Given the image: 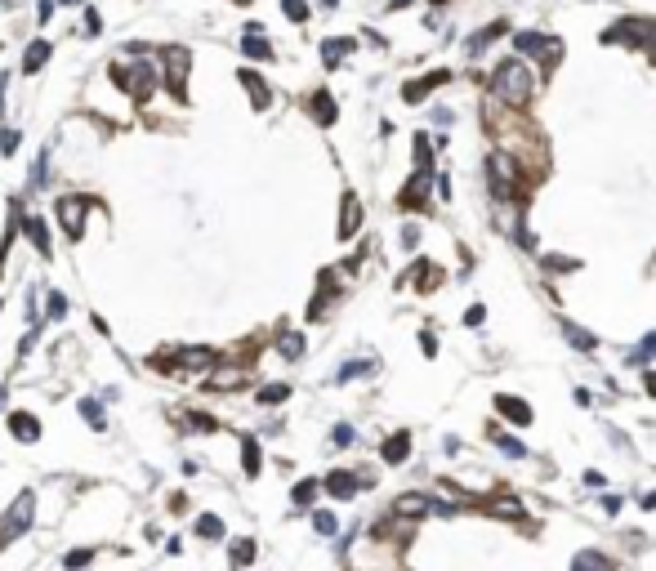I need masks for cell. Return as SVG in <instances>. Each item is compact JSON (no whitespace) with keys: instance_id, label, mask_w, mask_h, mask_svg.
<instances>
[{"instance_id":"1","label":"cell","mask_w":656,"mask_h":571,"mask_svg":"<svg viewBox=\"0 0 656 571\" xmlns=\"http://www.w3.org/2000/svg\"><path fill=\"white\" fill-rule=\"evenodd\" d=\"M491 90L500 94L505 103L522 107V103H527V94H531V67L522 63V58H505V63L496 67V76H491Z\"/></svg>"},{"instance_id":"2","label":"cell","mask_w":656,"mask_h":571,"mask_svg":"<svg viewBox=\"0 0 656 571\" xmlns=\"http://www.w3.org/2000/svg\"><path fill=\"white\" fill-rule=\"evenodd\" d=\"M32 518H36V491H18V500L5 509V518H0V540L9 544V540L27 536Z\"/></svg>"},{"instance_id":"3","label":"cell","mask_w":656,"mask_h":571,"mask_svg":"<svg viewBox=\"0 0 656 571\" xmlns=\"http://www.w3.org/2000/svg\"><path fill=\"white\" fill-rule=\"evenodd\" d=\"M112 81L121 85V90H130L139 103H148L152 90H156V67L152 63H143V67H112Z\"/></svg>"},{"instance_id":"4","label":"cell","mask_w":656,"mask_h":571,"mask_svg":"<svg viewBox=\"0 0 656 571\" xmlns=\"http://www.w3.org/2000/svg\"><path fill=\"white\" fill-rule=\"evenodd\" d=\"M188 67H192V54L184 45H165V81L179 103H188Z\"/></svg>"},{"instance_id":"5","label":"cell","mask_w":656,"mask_h":571,"mask_svg":"<svg viewBox=\"0 0 656 571\" xmlns=\"http://www.w3.org/2000/svg\"><path fill=\"white\" fill-rule=\"evenodd\" d=\"M514 50H518V58L531 54V58H545V67H554L558 58H563V41L540 36V32H518V36H514Z\"/></svg>"},{"instance_id":"6","label":"cell","mask_w":656,"mask_h":571,"mask_svg":"<svg viewBox=\"0 0 656 571\" xmlns=\"http://www.w3.org/2000/svg\"><path fill=\"white\" fill-rule=\"evenodd\" d=\"M58 223H63V233L71 237V241H81L85 237V201L81 197H58Z\"/></svg>"},{"instance_id":"7","label":"cell","mask_w":656,"mask_h":571,"mask_svg":"<svg viewBox=\"0 0 656 571\" xmlns=\"http://www.w3.org/2000/svg\"><path fill=\"white\" fill-rule=\"evenodd\" d=\"M487 170H491L496 197H514V188H518V184H514V179H518V174H514V161H509L505 152H491V156H487Z\"/></svg>"},{"instance_id":"8","label":"cell","mask_w":656,"mask_h":571,"mask_svg":"<svg viewBox=\"0 0 656 571\" xmlns=\"http://www.w3.org/2000/svg\"><path fill=\"white\" fill-rule=\"evenodd\" d=\"M446 81H451V71L437 67V71H429V76H420V81H406V85H402V99H406V103H420V99H429L437 85H446Z\"/></svg>"},{"instance_id":"9","label":"cell","mask_w":656,"mask_h":571,"mask_svg":"<svg viewBox=\"0 0 656 571\" xmlns=\"http://www.w3.org/2000/svg\"><path fill=\"white\" fill-rule=\"evenodd\" d=\"M214 362H219V353L214 348H201V344H192V348L179 353V366H188V371H205V366H214Z\"/></svg>"},{"instance_id":"10","label":"cell","mask_w":656,"mask_h":571,"mask_svg":"<svg viewBox=\"0 0 656 571\" xmlns=\"http://www.w3.org/2000/svg\"><path fill=\"white\" fill-rule=\"evenodd\" d=\"M429 179H433L429 170H416V174H411V184L402 188V197H397V201H402L406 210H411V205H420V201H424V192H429Z\"/></svg>"},{"instance_id":"11","label":"cell","mask_w":656,"mask_h":571,"mask_svg":"<svg viewBox=\"0 0 656 571\" xmlns=\"http://www.w3.org/2000/svg\"><path fill=\"white\" fill-rule=\"evenodd\" d=\"M326 491H331L335 500H353V491H357V478H353V473H344V469H335L331 478H326Z\"/></svg>"},{"instance_id":"12","label":"cell","mask_w":656,"mask_h":571,"mask_svg":"<svg viewBox=\"0 0 656 571\" xmlns=\"http://www.w3.org/2000/svg\"><path fill=\"white\" fill-rule=\"evenodd\" d=\"M241 85L250 90V99H254V107H259V112L273 103V90L264 85V76H259V71H241Z\"/></svg>"},{"instance_id":"13","label":"cell","mask_w":656,"mask_h":571,"mask_svg":"<svg viewBox=\"0 0 656 571\" xmlns=\"http://www.w3.org/2000/svg\"><path fill=\"white\" fill-rule=\"evenodd\" d=\"M496 406H500V415H509L514 424H531V406H527V402H518V397L496 393Z\"/></svg>"},{"instance_id":"14","label":"cell","mask_w":656,"mask_h":571,"mask_svg":"<svg viewBox=\"0 0 656 571\" xmlns=\"http://www.w3.org/2000/svg\"><path fill=\"white\" fill-rule=\"evenodd\" d=\"M45 63H50V41H32L27 54H22V71H27V76H36Z\"/></svg>"},{"instance_id":"15","label":"cell","mask_w":656,"mask_h":571,"mask_svg":"<svg viewBox=\"0 0 656 571\" xmlns=\"http://www.w3.org/2000/svg\"><path fill=\"white\" fill-rule=\"evenodd\" d=\"M406 451H411V433L402 429V433H393V437L384 442V451H380V455H384V465H402Z\"/></svg>"},{"instance_id":"16","label":"cell","mask_w":656,"mask_h":571,"mask_svg":"<svg viewBox=\"0 0 656 571\" xmlns=\"http://www.w3.org/2000/svg\"><path fill=\"white\" fill-rule=\"evenodd\" d=\"M429 509H433V504H429V495H416V491H406L402 500L393 504V514H397V518H420V514H429Z\"/></svg>"},{"instance_id":"17","label":"cell","mask_w":656,"mask_h":571,"mask_svg":"<svg viewBox=\"0 0 656 571\" xmlns=\"http://www.w3.org/2000/svg\"><path fill=\"white\" fill-rule=\"evenodd\" d=\"M572 571H616V567H612V558H607V553L580 549V553L572 558Z\"/></svg>"},{"instance_id":"18","label":"cell","mask_w":656,"mask_h":571,"mask_svg":"<svg viewBox=\"0 0 656 571\" xmlns=\"http://www.w3.org/2000/svg\"><path fill=\"white\" fill-rule=\"evenodd\" d=\"M241 50H246L250 58H273V45L264 41L259 27H246V36H241Z\"/></svg>"},{"instance_id":"19","label":"cell","mask_w":656,"mask_h":571,"mask_svg":"<svg viewBox=\"0 0 656 571\" xmlns=\"http://www.w3.org/2000/svg\"><path fill=\"white\" fill-rule=\"evenodd\" d=\"M9 429H14V437L18 442H36V437H41V424H36V415H9Z\"/></svg>"},{"instance_id":"20","label":"cell","mask_w":656,"mask_h":571,"mask_svg":"<svg viewBox=\"0 0 656 571\" xmlns=\"http://www.w3.org/2000/svg\"><path fill=\"white\" fill-rule=\"evenodd\" d=\"M362 223V210H357V197L353 192H344V219H339V237H353Z\"/></svg>"},{"instance_id":"21","label":"cell","mask_w":656,"mask_h":571,"mask_svg":"<svg viewBox=\"0 0 656 571\" xmlns=\"http://www.w3.org/2000/svg\"><path fill=\"white\" fill-rule=\"evenodd\" d=\"M259 460H264V455H259V442H254V437H241V469H246L250 478H254V473L264 469Z\"/></svg>"},{"instance_id":"22","label":"cell","mask_w":656,"mask_h":571,"mask_svg":"<svg viewBox=\"0 0 656 571\" xmlns=\"http://www.w3.org/2000/svg\"><path fill=\"white\" fill-rule=\"evenodd\" d=\"M313 116H317L322 125H335V99H331L326 90H317V94H313Z\"/></svg>"},{"instance_id":"23","label":"cell","mask_w":656,"mask_h":571,"mask_svg":"<svg viewBox=\"0 0 656 571\" xmlns=\"http://www.w3.org/2000/svg\"><path fill=\"white\" fill-rule=\"evenodd\" d=\"M487 437H491L496 446H500L505 455H514V460H527V446H522V442H514V437H505L500 429H496V424H491V429H487Z\"/></svg>"},{"instance_id":"24","label":"cell","mask_w":656,"mask_h":571,"mask_svg":"<svg viewBox=\"0 0 656 571\" xmlns=\"http://www.w3.org/2000/svg\"><path fill=\"white\" fill-rule=\"evenodd\" d=\"M27 237H32V246L41 250V259H50V228H45L41 219H27Z\"/></svg>"},{"instance_id":"25","label":"cell","mask_w":656,"mask_h":571,"mask_svg":"<svg viewBox=\"0 0 656 571\" xmlns=\"http://www.w3.org/2000/svg\"><path fill=\"white\" fill-rule=\"evenodd\" d=\"M563 335H567V339H572V344H576V348H585V353H594V348H599V339H594L589 331H580V326H576V322H563Z\"/></svg>"},{"instance_id":"26","label":"cell","mask_w":656,"mask_h":571,"mask_svg":"<svg viewBox=\"0 0 656 571\" xmlns=\"http://www.w3.org/2000/svg\"><path fill=\"white\" fill-rule=\"evenodd\" d=\"M500 32H509V22H491V27H482V32H478V36H473V41H469V54H478L482 45H491V41H496V36H500Z\"/></svg>"},{"instance_id":"27","label":"cell","mask_w":656,"mask_h":571,"mask_svg":"<svg viewBox=\"0 0 656 571\" xmlns=\"http://www.w3.org/2000/svg\"><path fill=\"white\" fill-rule=\"evenodd\" d=\"M197 536L201 540H219V536H224V522H219L214 514H201L197 518Z\"/></svg>"},{"instance_id":"28","label":"cell","mask_w":656,"mask_h":571,"mask_svg":"<svg viewBox=\"0 0 656 571\" xmlns=\"http://www.w3.org/2000/svg\"><path fill=\"white\" fill-rule=\"evenodd\" d=\"M228 558H233V567H237V571H241V567H250V563H254V540H237Z\"/></svg>"},{"instance_id":"29","label":"cell","mask_w":656,"mask_h":571,"mask_svg":"<svg viewBox=\"0 0 656 571\" xmlns=\"http://www.w3.org/2000/svg\"><path fill=\"white\" fill-rule=\"evenodd\" d=\"M348 50H353V41H326L322 45V58H326V67H335L339 58H344Z\"/></svg>"},{"instance_id":"30","label":"cell","mask_w":656,"mask_h":571,"mask_svg":"<svg viewBox=\"0 0 656 571\" xmlns=\"http://www.w3.org/2000/svg\"><path fill=\"white\" fill-rule=\"evenodd\" d=\"M277 353H282L286 362H295L303 353V335H282V344H277Z\"/></svg>"},{"instance_id":"31","label":"cell","mask_w":656,"mask_h":571,"mask_svg":"<svg viewBox=\"0 0 656 571\" xmlns=\"http://www.w3.org/2000/svg\"><path fill=\"white\" fill-rule=\"evenodd\" d=\"M184 424H192V433H214L219 424L210 415H201V411H184Z\"/></svg>"},{"instance_id":"32","label":"cell","mask_w":656,"mask_h":571,"mask_svg":"<svg viewBox=\"0 0 656 571\" xmlns=\"http://www.w3.org/2000/svg\"><path fill=\"white\" fill-rule=\"evenodd\" d=\"M416 165H420V170L433 165V143L424 139V135H416Z\"/></svg>"},{"instance_id":"33","label":"cell","mask_w":656,"mask_h":571,"mask_svg":"<svg viewBox=\"0 0 656 571\" xmlns=\"http://www.w3.org/2000/svg\"><path fill=\"white\" fill-rule=\"evenodd\" d=\"M286 397H290L286 384H268V388L259 393V402H264V406H277V402H286Z\"/></svg>"},{"instance_id":"34","label":"cell","mask_w":656,"mask_h":571,"mask_svg":"<svg viewBox=\"0 0 656 571\" xmlns=\"http://www.w3.org/2000/svg\"><path fill=\"white\" fill-rule=\"evenodd\" d=\"M652 353H656V331H652L648 339H643L634 353H629V362H638V366H643V362H652Z\"/></svg>"},{"instance_id":"35","label":"cell","mask_w":656,"mask_h":571,"mask_svg":"<svg viewBox=\"0 0 656 571\" xmlns=\"http://www.w3.org/2000/svg\"><path fill=\"white\" fill-rule=\"evenodd\" d=\"M313 495H317V482L308 478V482H299V487H295V504H299V509H308V504H313Z\"/></svg>"},{"instance_id":"36","label":"cell","mask_w":656,"mask_h":571,"mask_svg":"<svg viewBox=\"0 0 656 571\" xmlns=\"http://www.w3.org/2000/svg\"><path fill=\"white\" fill-rule=\"evenodd\" d=\"M313 527H317L322 536H335V514H326V509H317V514H313Z\"/></svg>"},{"instance_id":"37","label":"cell","mask_w":656,"mask_h":571,"mask_svg":"<svg viewBox=\"0 0 656 571\" xmlns=\"http://www.w3.org/2000/svg\"><path fill=\"white\" fill-rule=\"evenodd\" d=\"M282 9H286V18H290V22H303V18H308V5H303V0H286Z\"/></svg>"},{"instance_id":"38","label":"cell","mask_w":656,"mask_h":571,"mask_svg":"<svg viewBox=\"0 0 656 571\" xmlns=\"http://www.w3.org/2000/svg\"><path fill=\"white\" fill-rule=\"evenodd\" d=\"M90 563H94V553H90V549H71V553H67V571H76V567H90Z\"/></svg>"},{"instance_id":"39","label":"cell","mask_w":656,"mask_h":571,"mask_svg":"<svg viewBox=\"0 0 656 571\" xmlns=\"http://www.w3.org/2000/svg\"><path fill=\"white\" fill-rule=\"evenodd\" d=\"M0 152H5V156L18 152V130H0Z\"/></svg>"},{"instance_id":"40","label":"cell","mask_w":656,"mask_h":571,"mask_svg":"<svg viewBox=\"0 0 656 571\" xmlns=\"http://www.w3.org/2000/svg\"><path fill=\"white\" fill-rule=\"evenodd\" d=\"M45 174H50V161H45V156H36V165H32V188H41Z\"/></svg>"},{"instance_id":"41","label":"cell","mask_w":656,"mask_h":571,"mask_svg":"<svg viewBox=\"0 0 656 571\" xmlns=\"http://www.w3.org/2000/svg\"><path fill=\"white\" fill-rule=\"evenodd\" d=\"M371 362H348V366H339V380H353V375H367Z\"/></svg>"},{"instance_id":"42","label":"cell","mask_w":656,"mask_h":571,"mask_svg":"<svg viewBox=\"0 0 656 571\" xmlns=\"http://www.w3.org/2000/svg\"><path fill=\"white\" fill-rule=\"evenodd\" d=\"M81 415H85V420H90V424H94V429H103V411H99V406H94V402H81Z\"/></svg>"},{"instance_id":"43","label":"cell","mask_w":656,"mask_h":571,"mask_svg":"<svg viewBox=\"0 0 656 571\" xmlns=\"http://www.w3.org/2000/svg\"><path fill=\"white\" fill-rule=\"evenodd\" d=\"M63 312H67V299H63V295H58V290H54V295H50V322H58V317H63Z\"/></svg>"},{"instance_id":"44","label":"cell","mask_w":656,"mask_h":571,"mask_svg":"<svg viewBox=\"0 0 656 571\" xmlns=\"http://www.w3.org/2000/svg\"><path fill=\"white\" fill-rule=\"evenodd\" d=\"M482 317H487V312H482V303H473V308L465 312V322H469V326H482Z\"/></svg>"},{"instance_id":"45","label":"cell","mask_w":656,"mask_h":571,"mask_svg":"<svg viewBox=\"0 0 656 571\" xmlns=\"http://www.w3.org/2000/svg\"><path fill=\"white\" fill-rule=\"evenodd\" d=\"M50 14H54V0H41V5H36V18L50 22Z\"/></svg>"},{"instance_id":"46","label":"cell","mask_w":656,"mask_h":571,"mask_svg":"<svg viewBox=\"0 0 656 571\" xmlns=\"http://www.w3.org/2000/svg\"><path fill=\"white\" fill-rule=\"evenodd\" d=\"M335 442L348 446V442H353V429H348V424H339V429H335Z\"/></svg>"},{"instance_id":"47","label":"cell","mask_w":656,"mask_h":571,"mask_svg":"<svg viewBox=\"0 0 656 571\" xmlns=\"http://www.w3.org/2000/svg\"><path fill=\"white\" fill-rule=\"evenodd\" d=\"M99 27H103V22H99V14L90 9V14H85V32H90V36H99Z\"/></svg>"},{"instance_id":"48","label":"cell","mask_w":656,"mask_h":571,"mask_svg":"<svg viewBox=\"0 0 656 571\" xmlns=\"http://www.w3.org/2000/svg\"><path fill=\"white\" fill-rule=\"evenodd\" d=\"M643 384H648V393L656 397V371H652V375H648V380H643Z\"/></svg>"},{"instance_id":"49","label":"cell","mask_w":656,"mask_h":571,"mask_svg":"<svg viewBox=\"0 0 656 571\" xmlns=\"http://www.w3.org/2000/svg\"><path fill=\"white\" fill-rule=\"evenodd\" d=\"M0 406H5V384H0Z\"/></svg>"},{"instance_id":"50","label":"cell","mask_w":656,"mask_h":571,"mask_svg":"<svg viewBox=\"0 0 656 571\" xmlns=\"http://www.w3.org/2000/svg\"><path fill=\"white\" fill-rule=\"evenodd\" d=\"M58 5H81V0H58Z\"/></svg>"},{"instance_id":"51","label":"cell","mask_w":656,"mask_h":571,"mask_svg":"<svg viewBox=\"0 0 656 571\" xmlns=\"http://www.w3.org/2000/svg\"><path fill=\"white\" fill-rule=\"evenodd\" d=\"M393 5H411V0H393Z\"/></svg>"},{"instance_id":"52","label":"cell","mask_w":656,"mask_h":571,"mask_svg":"<svg viewBox=\"0 0 656 571\" xmlns=\"http://www.w3.org/2000/svg\"><path fill=\"white\" fill-rule=\"evenodd\" d=\"M652 63H656V45H652Z\"/></svg>"},{"instance_id":"53","label":"cell","mask_w":656,"mask_h":571,"mask_svg":"<svg viewBox=\"0 0 656 571\" xmlns=\"http://www.w3.org/2000/svg\"><path fill=\"white\" fill-rule=\"evenodd\" d=\"M437 5H442V0H437Z\"/></svg>"}]
</instances>
